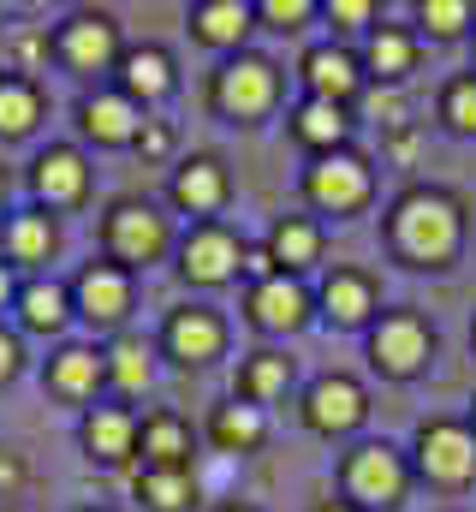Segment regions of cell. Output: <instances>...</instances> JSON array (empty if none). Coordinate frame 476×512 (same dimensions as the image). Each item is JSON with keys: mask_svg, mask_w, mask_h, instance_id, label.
<instances>
[{"mask_svg": "<svg viewBox=\"0 0 476 512\" xmlns=\"http://www.w3.org/2000/svg\"><path fill=\"white\" fill-rule=\"evenodd\" d=\"M78 512H119V507H78Z\"/></svg>", "mask_w": 476, "mask_h": 512, "instance_id": "cell-47", "label": "cell"}, {"mask_svg": "<svg viewBox=\"0 0 476 512\" xmlns=\"http://www.w3.org/2000/svg\"><path fill=\"white\" fill-rule=\"evenodd\" d=\"M471 340H476V328H471Z\"/></svg>", "mask_w": 476, "mask_h": 512, "instance_id": "cell-48", "label": "cell"}, {"mask_svg": "<svg viewBox=\"0 0 476 512\" xmlns=\"http://www.w3.org/2000/svg\"><path fill=\"white\" fill-rule=\"evenodd\" d=\"M185 30H191V42H203V48H215L227 60V54H238L250 42L256 6L250 0H191L185 6Z\"/></svg>", "mask_w": 476, "mask_h": 512, "instance_id": "cell-26", "label": "cell"}, {"mask_svg": "<svg viewBox=\"0 0 476 512\" xmlns=\"http://www.w3.org/2000/svg\"><path fill=\"white\" fill-rule=\"evenodd\" d=\"M429 358H435V328H429V316H417V310H381V316H375V328H369V370H375V376L411 382V376L429 370Z\"/></svg>", "mask_w": 476, "mask_h": 512, "instance_id": "cell-12", "label": "cell"}, {"mask_svg": "<svg viewBox=\"0 0 476 512\" xmlns=\"http://www.w3.org/2000/svg\"><path fill=\"white\" fill-rule=\"evenodd\" d=\"M215 512H262V507H250V501H221Z\"/></svg>", "mask_w": 476, "mask_h": 512, "instance_id": "cell-43", "label": "cell"}, {"mask_svg": "<svg viewBox=\"0 0 476 512\" xmlns=\"http://www.w3.org/2000/svg\"><path fill=\"white\" fill-rule=\"evenodd\" d=\"M381 233L405 268H453L465 251V203L441 185H411L387 203Z\"/></svg>", "mask_w": 476, "mask_h": 512, "instance_id": "cell-1", "label": "cell"}, {"mask_svg": "<svg viewBox=\"0 0 476 512\" xmlns=\"http://www.w3.org/2000/svg\"><path fill=\"white\" fill-rule=\"evenodd\" d=\"M227 340H233L227 316H221L215 304H197V298L173 304V310L161 316V328H155V352H161L173 370H209V364H221V358H227Z\"/></svg>", "mask_w": 476, "mask_h": 512, "instance_id": "cell-8", "label": "cell"}, {"mask_svg": "<svg viewBox=\"0 0 476 512\" xmlns=\"http://www.w3.org/2000/svg\"><path fill=\"white\" fill-rule=\"evenodd\" d=\"M298 382V370H292V358L286 352H274V346H256V352H244L238 358V376H233V399L244 405H280L286 393Z\"/></svg>", "mask_w": 476, "mask_h": 512, "instance_id": "cell-31", "label": "cell"}, {"mask_svg": "<svg viewBox=\"0 0 476 512\" xmlns=\"http://www.w3.org/2000/svg\"><path fill=\"white\" fill-rule=\"evenodd\" d=\"M12 316H18V334L60 340V334L78 322V310H72V286H66V280H48V274H30V280L18 286Z\"/></svg>", "mask_w": 476, "mask_h": 512, "instance_id": "cell-25", "label": "cell"}, {"mask_svg": "<svg viewBox=\"0 0 476 512\" xmlns=\"http://www.w3.org/2000/svg\"><path fill=\"white\" fill-rule=\"evenodd\" d=\"M298 197L316 209V215H334V221H352L369 209L375 197V167L363 149H334V155H310V167L298 173Z\"/></svg>", "mask_w": 476, "mask_h": 512, "instance_id": "cell-6", "label": "cell"}, {"mask_svg": "<svg viewBox=\"0 0 476 512\" xmlns=\"http://www.w3.org/2000/svg\"><path fill=\"white\" fill-rule=\"evenodd\" d=\"M244 322L268 340H292L316 322V286L310 280H292V274H274V280H256L244 286Z\"/></svg>", "mask_w": 476, "mask_h": 512, "instance_id": "cell-15", "label": "cell"}, {"mask_svg": "<svg viewBox=\"0 0 476 512\" xmlns=\"http://www.w3.org/2000/svg\"><path fill=\"white\" fill-rule=\"evenodd\" d=\"M203 441L221 453V459H244L268 441V411L262 405H244V399H221L203 423Z\"/></svg>", "mask_w": 476, "mask_h": 512, "instance_id": "cell-30", "label": "cell"}, {"mask_svg": "<svg viewBox=\"0 0 476 512\" xmlns=\"http://www.w3.org/2000/svg\"><path fill=\"white\" fill-rule=\"evenodd\" d=\"M417 36H435V42H459L465 30L476 24L471 0H417Z\"/></svg>", "mask_w": 476, "mask_h": 512, "instance_id": "cell-35", "label": "cell"}, {"mask_svg": "<svg viewBox=\"0 0 476 512\" xmlns=\"http://www.w3.org/2000/svg\"><path fill=\"white\" fill-rule=\"evenodd\" d=\"M137 459L143 465H167V471H197V429L185 411L155 405L137 417Z\"/></svg>", "mask_w": 476, "mask_h": 512, "instance_id": "cell-23", "label": "cell"}, {"mask_svg": "<svg viewBox=\"0 0 476 512\" xmlns=\"http://www.w3.org/2000/svg\"><path fill=\"white\" fill-rule=\"evenodd\" d=\"M244 251H250V239L238 227H227V221H197L173 245V274L185 286H197V292H215V286H233L238 274H244Z\"/></svg>", "mask_w": 476, "mask_h": 512, "instance_id": "cell-9", "label": "cell"}, {"mask_svg": "<svg viewBox=\"0 0 476 512\" xmlns=\"http://www.w3.org/2000/svg\"><path fill=\"white\" fill-rule=\"evenodd\" d=\"M250 6H256V30H280V36L322 18V0H250Z\"/></svg>", "mask_w": 476, "mask_h": 512, "instance_id": "cell-37", "label": "cell"}, {"mask_svg": "<svg viewBox=\"0 0 476 512\" xmlns=\"http://www.w3.org/2000/svg\"><path fill=\"white\" fill-rule=\"evenodd\" d=\"M18 286H24V280H18V268H12V262H0V310H12V304H18Z\"/></svg>", "mask_w": 476, "mask_h": 512, "instance_id": "cell-42", "label": "cell"}, {"mask_svg": "<svg viewBox=\"0 0 476 512\" xmlns=\"http://www.w3.org/2000/svg\"><path fill=\"white\" fill-rule=\"evenodd\" d=\"M411 477L429 489H471L476 483V423L465 417H423L411 435Z\"/></svg>", "mask_w": 476, "mask_h": 512, "instance_id": "cell-7", "label": "cell"}, {"mask_svg": "<svg viewBox=\"0 0 476 512\" xmlns=\"http://www.w3.org/2000/svg\"><path fill=\"white\" fill-rule=\"evenodd\" d=\"M411 483V453L393 441H357L340 459V501H352L357 512H399Z\"/></svg>", "mask_w": 476, "mask_h": 512, "instance_id": "cell-5", "label": "cell"}, {"mask_svg": "<svg viewBox=\"0 0 476 512\" xmlns=\"http://www.w3.org/2000/svg\"><path fill=\"white\" fill-rule=\"evenodd\" d=\"M96 233H102V256H108V262H119V268H131V274H143V268L167 262V256H173V245H179L167 203L137 197V191H125V197H114V203L102 209Z\"/></svg>", "mask_w": 476, "mask_h": 512, "instance_id": "cell-3", "label": "cell"}, {"mask_svg": "<svg viewBox=\"0 0 476 512\" xmlns=\"http://www.w3.org/2000/svg\"><path fill=\"white\" fill-rule=\"evenodd\" d=\"M42 120H48V90H42V78L0 72V143H24V137H36Z\"/></svg>", "mask_w": 476, "mask_h": 512, "instance_id": "cell-32", "label": "cell"}, {"mask_svg": "<svg viewBox=\"0 0 476 512\" xmlns=\"http://www.w3.org/2000/svg\"><path fill=\"white\" fill-rule=\"evenodd\" d=\"M6 191H12V173L0 167V209H6Z\"/></svg>", "mask_w": 476, "mask_h": 512, "instance_id": "cell-45", "label": "cell"}, {"mask_svg": "<svg viewBox=\"0 0 476 512\" xmlns=\"http://www.w3.org/2000/svg\"><path fill=\"white\" fill-rule=\"evenodd\" d=\"M24 483H30V465H24V453L0 441V501H18V495H24Z\"/></svg>", "mask_w": 476, "mask_h": 512, "instance_id": "cell-40", "label": "cell"}, {"mask_svg": "<svg viewBox=\"0 0 476 512\" xmlns=\"http://www.w3.org/2000/svg\"><path fill=\"white\" fill-rule=\"evenodd\" d=\"M316 512H357V507H352V501H322Z\"/></svg>", "mask_w": 476, "mask_h": 512, "instance_id": "cell-44", "label": "cell"}, {"mask_svg": "<svg viewBox=\"0 0 476 512\" xmlns=\"http://www.w3.org/2000/svg\"><path fill=\"white\" fill-rule=\"evenodd\" d=\"M102 364H108V387H114V399H143L149 387H155V370H161V352H155V340L149 334H137V328H125L114 340H102Z\"/></svg>", "mask_w": 476, "mask_h": 512, "instance_id": "cell-28", "label": "cell"}, {"mask_svg": "<svg viewBox=\"0 0 476 512\" xmlns=\"http://www.w3.org/2000/svg\"><path fill=\"white\" fill-rule=\"evenodd\" d=\"M54 256H60V215L24 203V209H12V215L0 221V262H12V268H42V262H54Z\"/></svg>", "mask_w": 476, "mask_h": 512, "instance_id": "cell-24", "label": "cell"}, {"mask_svg": "<svg viewBox=\"0 0 476 512\" xmlns=\"http://www.w3.org/2000/svg\"><path fill=\"white\" fill-rule=\"evenodd\" d=\"M227 203H233V167L215 149H191L185 161H173V173H167V209L173 215H185L197 227V221H221Z\"/></svg>", "mask_w": 476, "mask_h": 512, "instance_id": "cell-13", "label": "cell"}, {"mask_svg": "<svg viewBox=\"0 0 476 512\" xmlns=\"http://www.w3.org/2000/svg\"><path fill=\"white\" fill-rule=\"evenodd\" d=\"M119 54H125V30L108 6H72L60 24H54V66L72 72L78 84H102L114 78Z\"/></svg>", "mask_w": 476, "mask_h": 512, "instance_id": "cell-4", "label": "cell"}, {"mask_svg": "<svg viewBox=\"0 0 476 512\" xmlns=\"http://www.w3.org/2000/svg\"><path fill=\"white\" fill-rule=\"evenodd\" d=\"M131 149H137L143 161H167V155H173V126H167L161 114H149V120H143V131H137V143H131Z\"/></svg>", "mask_w": 476, "mask_h": 512, "instance_id": "cell-39", "label": "cell"}, {"mask_svg": "<svg viewBox=\"0 0 476 512\" xmlns=\"http://www.w3.org/2000/svg\"><path fill=\"white\" fill-rule=\"evenodd\" d=\"M54 66V24H36V18H18L0 30V72H18V78H42Z\"/></svg>", "mask_w": 476, "mask_h": 512, "instance_id": "cell-34", "label": "cell"}, {"mask_svg": "<svg viewBox=\"0 0 476 512\" xmlns=\"http://www.w3.org/2000/svg\"><path fill=\"white\" fill-rule=\"evenodd\" d=\"M108 84L149 114L155 102H167V96L179 90V60H173V48H161V42H125V54H119V66H114Z\"/></svg>", "mask_w": 476, "mask_h": 512, "instance_id": "cell-20", "label": "cell"}, {"mask_svg": "<svg viewBox=\"0 0 476 512\" xmlns=\"http://www.w3.org/2000/svg\"><path fill=\"white\" fill-rule=\"evenodd\" d=\"M24 185H30V203L48 209V215H72L90 203V185H96V167L78 143H42L24 167Z\"/></svg>", "mask_w": 476, "mask_h": 512, "instance_id": "cell-11", "label": "cell"}, {"mask_svg": "<svg viewBox=\"0 0 476 512\" xmlns=\"http://www.w3.org/2000/svg\"><path fill=\"white\" fill-rule=\"evenodd\" d=\"M262 251L274 256V268H280V274L304 280V274H316V268H322L328 227H322L316 215H280V221L262 233Z\"/></svg>", "mask_w": 476, "mask_h": 512, "instance_id": "cell-27", "label": "cell"}, {"mask_svg": "<svg viewBox=\"0 0 476 512\" xmlns=\"http://www.w3.org/2000/svg\"><path fill=\"white\" fill-rule=\"evenodd\" d=\"M42 387L54 393V399H66V405H96L102 399V387H108V364H102V346L96 340H60L54 346V358L42 364Z\"/></svg>", "mask_w": 476, "mask_h": 512, "instance_id": "cell-21", "label": "cell"}, {"mask_svg": "<svg viewBox=\"0 0 476 512\" xmlns=\"http://www.w3.org/2000/svg\"><path fill=\"white\" fill-rule=\"evenodd\" d=\"M316 316L328 328H375L381 316V286L369 268H352V262H334L322 280H316Z\"/></svg>", "mask_w": 476, "mask_h": 512, "instance_id": "cell-17", "label": "cell"}, {"mask_svg": "<svg viewBox=\"0 0 476 512\" xmlns=\"http://www.w3.org/2000/svg\"><path fill=\"white\" fill-rule=\"evenodd\" d=\"M298 417H304L310 435L346 441V435H357V429L369 423V387L357 382V376L328 370V376H316V382L298 393Z\"/></svg>", "mask_w": 476, "mask_h": 512, "instance_id": "cell-14", "label": "cell"}, {"mask_svg": "<svg viewBox=\"0 0 476 512\" xmlns=\"http://www.w3.org/2000/svg\"><path fill=\"white\" fill-rule=\"evenodd\" d=\"M0 512H30L24 501H0Z\"/></svg>", "mask_w": 476, "mask_h": 512, "instance_id": "cell-46", "label": "cell"}, {"mask_svg": "<svg viewBox=\"0 0 476 512\" xmlns=\"http://www.w3.org/2000/svg\"><path fill=\"white\" fill-rule=\"evenodd\" d=\"M24 364H30V358H24V334L0 322V387L18 382V376H24Z\"/></svg>", "mask_w": 476, "mask_h": 512, "instance_id": "cell-41", "label": "cell"}, {"mask_svg": "<svg viewBox=\"0 0 476 512\" xmlns=\"http://www.w3.org/2000/svg\"><path fill=\"white\" fill-rule=\"evenodd\" d=\"M286 131H292V143H304L310 155H334V149H352L357 114L352 108H340V102L298 96V102L286 108Z\"/></svg>", "mask_w": 476, "mask_h": 512, "instance_id": "cell-29", "label": "cell"}, {"mask_svg": "<svg viewBox=\"0 0 476 512\" xmlns=\"http://www.w3.org/2000/svg\"><path fill=\"white\" fill-rule=\"evenodd\" d=\"M357 60H363V78H369L375 90H399V84L417 72V60H423V36H417L411 24H387V18H381V24L363 36Z\"/></svg>", "mask_w": 476, "mask_h": 512, "instance_id": "cell-22", "label": "cell"}, {"mask_svg": "<svg viewBox=\"0 0 476 512\" xmlns=\"http://www.w3.org/2000/svg\"><path fill=\"white\" fill-rule=\"evenodd\" d=\"M298 84H304V96H316V102H340V108H357V96L369 90L357 48L334 42V36L304 48V60H298Z\"/></svg>", "mask_w": 476, "mask_h": 512, "instance_id": "cell-18", "label": "cell"}, {"mask_svg": "<svg viewBox=\"0 0 476 512\" xmlns=\"http://www.w3.org/2000/svg\"><path fill=\"white\" fill-rule=\"evenodd\" d=\"M66 286H72V310H78V322H84L90 334H102V340L125 334L131 304H137V274H131V268H119L108 256H90Z\"/></svg>", "mask_w": 476, "mask_h": 512, "instance_id": "cell-10", "label": "cell"}, {"mask_svg": "<svg viewBox=\"0 0 476 512\" xmlns=\"http://www.w3.org/2000/svg\"><path fill=\"white\" fill-rule=\"evenodd\" d=\"M131 501H137L143 512H197L203 489H197V471L137 465V477H131Z\"/></svg>", "mask_w": 476, "mask_h": 512, "instance_id": "cell-33", "label": "cell"}, {"mask_svg": "<svg viewBox=\"0 0 476 512\" xmlns=\"http://www.w3.org/2000/svg\"><path fill=\"white\" fill-rule=\"evenodd\" d=\"M143 108L131 102V96H119L114 84H96V90H84L78 102H72V131H78V149L90 143V149H131L137 143V131H143Z\"/></svg>", "mask_w": 476, "mask_h": 512, "instance_id": "cell-16", "label": "cell"}, {"mask_svg": "<svg viewBox=\"0 0 476 512\" xmlns=\"http://www.w3.org/2000/svg\"><path fill=\"white\" fill-rule=\"evenodd\" d=\"M322 18L334 24V36H369L381 24L375 0H322Z\"/></svg>", "mask_w": 476, "mask_h": 512, "instance_id": "cell-38", "label": "cell"}, {"mask_svg": "<svg viewBox=\"0 0 476 512\" xmlns=\"http://www.w3.org/2000/svg\"><path fill=\"white\" fill-rule=\"evenodd\" d=\"M441 126L453 131V137H476V72L447 78V90H441Z\"/></svg>", "mask_w": 476, "mask_h": 512, "instance_id": "cell-36", "label": "cell"}, {"mask_svg": "<svg viewBox=\"0 0 476 512\" xmlns=\"http://www.w3.org/2000/svg\"><path fill=\"white\" fill-rule=\"evenodd\" d=\"M137 405H125V399H96L84 417H78V447H84V459L90 465H102V471H119V465H131L137 459Z\"/></svg>", "mask_w": 476, "mask_h": 512, "instance_id": "cell-19", "label": "cell"}, {"mask_svg": "<svg viewBox=\"0 0 476 512\" xmlns=\"http://www.w3.org/2000/svg\"><path fill=\"white\" fill-rule=\"evenodd\" d=\"M280 96H286V72H280V60H268L256 48L227 54L209 72V84H203L209 114L227 120V126H262V120H274L280 114Z\"/></svg>", "mask_w": 476, "mask_h": 512, "instance_id": "cell-2", "label": "cell"}]
</instances>
